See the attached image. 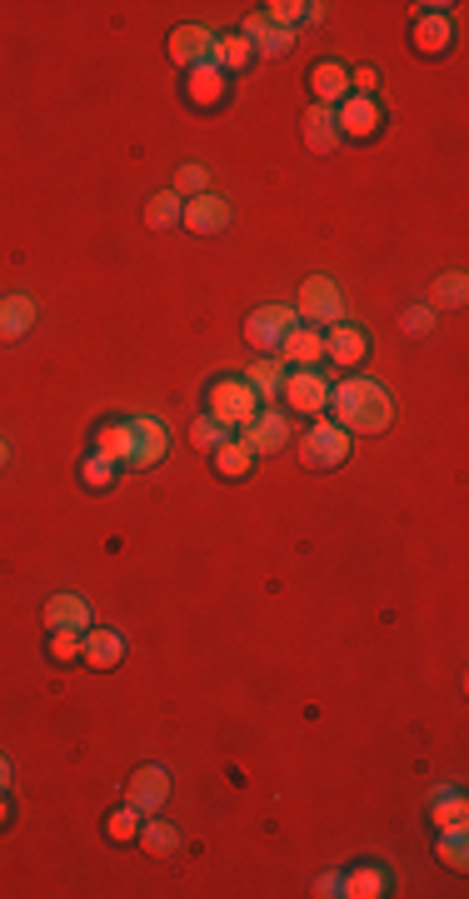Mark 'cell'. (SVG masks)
I'll use <instances>...</instances> for the list:
<instances>
[{
	"label": "cell",
	"mask_w": 469,
	"mask_h": 899,
	"mask_svg": "<svg viewBox=\"0 0 469 899\" xmlns=\"http://www.w3.org/2000/svg\"><path fill=\"white\" fill-rule=\"evenodd\" d=\"M330 420L345 435H384L394 420V401L384 395L380 380L349 375L339 385H330Z\"/></svg>",
	"instance_id": "cell-1"
},
{
	"label": "cell",
	"mask_w": 469,
	"mask_h": 899,
	"mask_svg": "<svg viewBox=\"0 0 469 899\" xmlns=\"http://www.w3.org/2000/svg\"><path fill=\"white\" fill-rule=\"evenodd\" d=\"M205 410L215 415L220 425H230V430H245V425L260 415V401H255V391L245 385V375H225V380H215V385H210Z\"/></svg>",
	"instance_id": "cell-2"
},
{
	"label": "cell",
	"mask_w": 469,
	"mask_h": 899,
	"mask_svg": "<svg viewBox=\"0 0 469 899\" xmlns=\"http://www.w3.org/2000/svg\"><path fill=\"white\" fill-rule=\"evenodd\" d=\"M295 315H300V320H305V326H315V330L339 326V320H345V300H339L335 281H325V275H310V281L300 285Z\"/></svg>",
	"instance_id": "cell-3"
},
{
	"label": "cell",
	"mask_w": 469,
	"mask_h": 899,
	"mask_svg": "<svg viewBox=\"0 0 469 899\" xmlns=\"http://www.w3.org/2000/svg\"><path fill=\"white\" fill-rule=\"evenodd\" d=\"M335 131L339 141H375L384 131V106L375 96H345L335 106Z\"/></svg>",
	"instance_id": "cell-4"
},
{
	"label": "cell",
	"mask_w": 469,
	"mask_h": 899,
	"mask_svg": "<svg viewBox=\"0 0 469 899\" xmlns=\"http://www.w3.org/2000/svg\"><path fill=\"white\" fill-rule=\"evenodd\" d=\"M300 460H305L310 470H335L349 460V435L339 430L335 420H315L305 430V440H300Z\"/></svg>",
	"instance_id": "cell-5"
},
{
	"label": "cell",
	"mask_w": 469,
	"mask_h": 899,
	"mask_svg": "<svg viewBox=\"0 0 469 899\" xmlns=\"http://www.w3.org/2000/svg\"><path fill=\"white\" fill-rule=\"evenodd\" d=\"M295 326H300L295 305H260V310H250V320H245V340L270 355V350H280V340Z\"/></svg>",
	"instance_id": "cell-6"
},
{
	"label": "cell",
	"mask_w": 469,
	"mask_h": 899,
	"mask_svg": "<svg viewBox=\"0 0 469 899\" xmlns=\"http://www.w3.org/2000/svg\"><path fill=\"white\" fill-rule=\"evenodd\" d=\"M284 405L295 415L320 420V410H330V375L325 370H290L284 375Z\"/></svg>",
	"instance_id": "cell-7"
},
{
	"label": "cell",
	"mask_w": 469,
	"mask_h": 899,
	"mask_svg": "<svg viewBox=\"0 0 469 899\" xmlns=\"http://www.w3.org/2000/svg\"><path fill=\"white\" fill-rule=\"evenodd\" d=\"M131 435H135V450H131V460H125V470H150L170 456V430H165L155 415H135Z\"/></svg>",
	"instance_id": "cell-8"
},
{
	"label": "cell",
	"mask_w": 469,
	"mask_h": 899,
	"mask_svg": "<svg viewBox=\"0 0 469 899\" xmlns=\"http://www.w3.org/2000/svg\"><path fill=\"white\" fill-rule=\"evenodd\" d=\"M165 800H170V769L165 765L135 769L131 785H125V804H135L141 814H155V810H165Z\"/></svg>",
	"instance_id": "cell-9"
},
{
	"label": "cell",
	"mask_w": 469,
	"mask_h": 899,
	"mask_svg": "<svg viewBox=\"0 0 469 899\" xmlns=\"http://www.w3.org/2000/svg\"><path fill=\"white\" fill-rule=\"evenodd\" d=\"M415 31H410V41H415V51L420 55H445L449 45H455V25H449V15H445V6H415Z\"/></svg>",
	"instance_id": "cell-10"
},
{
	"label": "cell",
	"mask_w": 469,
	"mask_h": 899,
	"mask_svg": "<svg viewBox=\"0 0 469 899\" xmlns=\"http://www.w3.org/2000/svg\"><path fill=\"white\" fill-rule=\"evenodd\" d=\"M365 355H370V336H365L360 326H349V320H339V326L325 330V360L330 365H365Z\"/></svg>",
	"instance_id": "cell-11"
},
{
	"label": "cell",
	"mask_w": 469,
	"mask_h": 899,
	"mask_svg": "<svg viewBox=\"0 0 469 899\" xmlns=\"http://www.w3.org/2000/svg\"><path fill=\"white\" fill-rule=\"evenodd\" d=\"M280 365H295V370H320V360H325V330L315 326H295L290 336L280 340Z\"/></svg>",
	"instance_id": "cell-12"
},
{
	"label": "cell",
	"mask_w": 469,
	"mask_h": 899,
	"mask_svg": "<svg viewBox=\"0 0 469 899\" xmlns=\"http://www.w3.org/2000/svg\"><path fill=\"white\" fill-rule=\"evenodd\" d=\"M241 440H245V450L250 456H270V450H284L290 445V420H284L280 410H260L250 425L241 430Z\"/></svg>",
	"instance_id": "cell-13"
},
{
	"label": "cell",
	"mask_w": 469,
	"mask_h": 899,
	"mask_svg": "<svg viewBox=\"0 0 469 899\" xmlns=\"http://www.w3.org/2000/svg\"><path fill=\"white\" fill-rule=\"evenodd\" d=\"M170 61L186 70L215 61V31H205V25H180V31L170 35Z\"/></svg>",
	"instance_id": "cell-14"
},
{
	"label": "cell",
	"mask_w": 469,
	"mask_h": 899,
	"mask_svg": "<svg viewBox=\"0 0 469 899\" xmlns=\"http://www.w3.org/2000/svg\"><path fill=\"white\" fill-rule=\"evenodd\" d=\"M180 226L186 230H196V235H220V230L230 226V206L220 196H196V200H186V210H180Z\"/></svg>",
	"instance_id": "cell-15"
},
{
	"label": "cell",
	"mask_w": 469,
	"mask_h": 899,
	"mask_svg": "<svg viewBox=\"0 0 469 899\" xmlns=\"http://www.w3.org/2000/svg\"><path fill=\"white\" fill-rule=\"evenodd\" d=\"M80 660H86L90 670H115V665L125 660L121 629H86V635H80Z\"/></svg>",
	"instance_id": "cell-16"
},
{
	"label": "cell",
	"mask_w": 469,
	"mask_h": 899,
	"mask_svg": "<svg viewBox=\"0 0 469 899\" xmlns=\"http://www.w3.org/2000/svg\"><path fill=\"white\" fill-rule=\"evenodd\" d=\"M35 330V300L31 295H5L0 300V346H15Z\"/></svg>",
	"instance_id": "cell-17"
},
{
	"label": "cell",
	"mask_w": 469,
	"mask_h": 899,
	"mask_svg": "<svg viewBox=\"0 0 469 899\" xmlns=\"http://www.w3.org/2000/svg\"><path fill=\"white\" fill-rule=\"evenodd\" d=\"M241 35L255 45V55H270V61L290 55V45H295V31H280V25H270V21H265V11H255L250 21H245Z\"/></svg>",
	"instance_id": "cell-18"
},
{
	"label": "cell",
	"mask_w": 469,
	"mask_h": 899,
	"mask_svg": "<svg viewBox=\"0 0 469 899\" xmlns=\"http://www.w3.org/2000/svg\"><path fill=\"white\" fill-rule=\"evenodd\" d=\"M186 96H190V106L215 110L220 100H225V70H220L215 61H205V66L186 70Z\"/></svg>",
	"instance_id": "cell-19"
},
{
	"label": "cell",
	"mask_w": 469,
	"mask_h": 899,
	"mask_svg": "<svg viewBox=\"0 0 469 899\" xmlns=\"http://www.w3.org/2000/svg\"><path fill=\"white\" fill-rule=\"evenodd\" d=\"M90 450L105 460H115V465L125 470V460H131L135 450V435H131V420H100L96 425V440H90Z\"/></svg>",
	"instance_id": "cell-20"
},
{
	"label": "cell",
	"mask_w": 469,
	"mask_h": 899,
	"mask_svg": "<svg viewBox=\"0 0 469 899\" xmlns=\"http://www.w3.org/2000/svg\"><path fill=\"white\" fill-rule=\"evenodd\" d=\"M310 90H315V106L335 110L339 100L349 96V70L339 66V61H320V66L310 70Z\"/></svg>",
	"instance_id": "cell-21"
},
{
	"label": "cell",
	"mask_w": 469,
	"mask_h": 899,
	"mask_svg": "<svg viewBox=\"0 0 469 899\" xmlns=\"http://www.w3.org/2000/svg\"><path fill=\"white\" fill-rule=\"evenodd\" d=\"M429 820H435V834L439 830H465V820H469L465 790H459V785H439V790L429 794Z\"/></svg>",
	"instance_id": "cell-22"
},
{
	"label": "cell",
	"mask_w": 469,
	"mask_h": 899,
	"mask_svg": "<svg viewBox=\"0 0 469 899\" xmlns=\"http://www.w3.org/2000/svg\"><path fill=\"white\" fill-rule=\"evenodd\" d=\"M300 131H305V145L315 155H330L339 145V131H335V110L330 106H310L305 120H300Z\"/></svg>",
	"instance_id": "cell-23"
},
{
	"label": "cell",
	"mask_w": 469,
	"mask_h": 899,
	"mask_svg": "<svg viewBox=\"0 0 469 899\" xmlns=\"http://www.w3.org/2000/svg\"><path fill=\"white\" fill-rule=\"evenodd\" d=\"M45 625L51 629H76V635H86L90 629V605L80 595H55L51 605H45Z\"/></svg>",
	"instance_id": "cell-24"
},
{
	"label": "cell",
	"mask_w": 469,
	"mask_h": 899,
	"mask_svg": "<svg viewBox=\"0 0 469 899\" xmlns=\"http://www.w3.org/2000/svg\"><path fill=\"white\" fill-rule=\"evenodd\" d=\"M245 385L255 391L260 410H265V405H275V401H280V391H284V370H280V360H255V365L245 370Z\"/></svg>",
	"instance_id": "cell-25"
},
{
	"label": "cell",
	"mask_w": 469,
	"mask_h": 899,
	"mask_svg": "<svg viewBox=\"0 0 469 899\" xmlns=\"http://www.w3.org/2000/svg\"><path fill=\"white\" fill-rule=\"evenodd\" d=\"M210 460H215V475L220 480H245L255 470V456L245 450V440H225L220 450H210Z\"/></svg>",
	"instance_id": "cell-26"
},
{
	"label": "cell",
	"mask_w": 469,
	"mask_h": 899,
	"mask_svg": "<svg viewBox=\"0 0 469 899\" xmlns=\"http://www.w3.org/2000/svg\"><path fill=\"white\" fill-rule=\"evenodd\" d=\"M390 889V875L380 865H360V869H345V895L349 899H380Z\"/></svg>",
	"instance_id": "cell-27"
},
{
	"label": "cell",
	"mask_w": 469,
	"mask_h": 899,
	"mask_svg": "<svg viewBox=\"0 0 469 899\" xmlns=\"http://www.w3.org/2000/svg\"><path fill=\"white\" fill-rule=\"evenodd\" d=\"M250 61H255V45L245 41L241 31L215 35V66H220V70H245Z\"/></svg>",
	"instance_id": "cell-28"
},
{
	"label": "cell",
	"mask_w": 469,
	"mask_h": 899,
	"mask_svg": "<svg viewBox=\"0 0 469 899\" xmlns=\"http://www.w3.org/2000/svg\"><path fill=\"white\" fill-rule=\"evenodd\" d=\"M465 295H469V281L459 271H449V275H439V281H435L429 310H459V305H465Z\"/></svg>",
	"instance_id": "cell-29"
},
{
	"label": "cell",
	"mask_w": 469,
	"mask_h": 899,
	"mask_svg": "<svg viewBox=\"0 0 469 899\" xmlns=\"http://www.w3.org/2000/svg\"><path fill=\"white\" fill-rule=\"evenodd\" d=\"M180 210H186V200L175 196V190H160V196H150V206H145V226H150V230H170L175 220H180Z\"/></svg>",
	"instance_id": "cell-30"
},
{
	"label": "cell",
	"mask_w": 469,
	"mask_h": 899,
	"mask_svg": "<svg viewBox=\"0 0 469 899\" xmlns=\"http://www.w3.org/2000/svg\"><path fill=\"white\" fill-rule=\"evenodd\" d=\"M150 855H175L180 849V830L175 824H165V820H150V824H141V834H135Z\"/></svg>",
	"instance_id": "cell-31"
},
{
	"label": "cell",
	"mask_w": 469,
	"mask_h": 899,
	"mask_svg": "<svg viewBox=\"0 0 469 899\" xmlns=\"http://www.w3.org/2000/svg\"><path fill=\"white\" fill-rule=\"evenodd\" d=\"M310 11L315 6H305V0H275V6H265V21L280 25V31H295L300 21H310Z\"/></svg>",
	"instance_id": "cell-32"
},
{
	"label": "cell",
	"mask_w": 469,
	"mask_h": 899,
	"mask_svg": "<svg viewBox=\"0 0 469 899\" xmlns=\"http://www.w3.org/2000/svg\"><path fill=\"white\" fill-rule=\"evenodd\" d=\"M225 440H230V425H220L210 410L200 415L196 425H190V445H196V450H220Z\"/></svg>",
	"instance_id": "cell-33"
},
{
	"label": "cell",
	"mask_w": 469,
	"mask_h": 899,
	"mask_svg": "<svg viewBox=\"0 0 469 899\" xmlns=\"http://www.w3.org/2000/svg\"><path fill=\"white\" fill-rule=\"evenodd\" d=\"M115 475H121V465H115V460H105V456H96V450H90V456L80 460V480H86L90 490L115 485Z\"/></svg>",
	"instance_id": "cell-34"
},
{
	"label": "cell",
	"mask_w": 469,
	"mask_h": 899,
	"mask_svg": "<svg viewBox=\"0 0 469 899\" xmlns=\"http://www.w3.org/2000/svg\"><path fill=\"white\" fill-rule=\"evenodd\" d=\"M435 855L445 859L449 869H465V865H469V845H465V830H439V840H435Z\"/></svg>",
	"instance_id": "cell-35"
},
{
	"label": "cell",
	"mask_w": 469,
	"mask_h": 899,
	"mask_svg": "<svg viewBox=\"0 0 469 899\" xmlns=\"http://www.w3.org/2000/svg\"><path fill=\"white\" fill-rule=\"evenodd\" d=\"M105 834H110V840H115V845H125V840H135V834H141V810H135V804H125V810H110Z\"/></svg>",
	"instance_id": "cell-36"
},
{
	"label": "cell",
	"mask_w": 469,
	"mask_h": 899,
	"mask_svg": "<svg viewBox=\"0 0 469 899\" xmlns=\"http://www.w3.org/2000/svg\"><path fill=\"white\" fill-rule=\"evenodd\" d=\"M210 190V171L205 165H180V175H175V196L180 200H196Z\"/></svg>",
	"instance_id": "cell-37"
},
{
	"label": "cell",
	"mask_w": 469,
	"mask_h": 899,
	"mask_svg": "<svg viewBox=\"0 0 469 899\" xmlns=\"http://www.w3.org/2000/svg\"><path fill=\"white\" fill-rule=\"evenodd\" d=\"M51 660L55 665H76L80 660V635L76 629H51Z\"/></svg>",
	"instance_id": "cell-38"
},
{
	"label": "cell",
	"mask_w": 469,
	"mask_h": 899,
	"mask_svg": "<svg viewBox=\"0 0 469 899\" xmlns=\"http://www.w3.org/2000/svg\"><path fill=\"white\" fill-rule=\"evenodd\" d=\"M429 326H435V310H429V305L404 310V330H410V336H429Z\"/></svg>",
	"instance_id": "cell-39"
},
{
	"label": "cell",
	"mask_w": 469,
	"mask_h": 899,
	"mask_svg": "<svg viewBox=\"0 0 469 899\" xmlns=\"http://www.w3.org/2000/svg\"><path fill=\"white\" fill-rule=\"evenodd\" d=\"M375 86H380V70L375 66H360L349 76V90H355V96H375Z\"/></svg>",
	"instance_id": "cell-40"
},
{
	"label": "cell",
	"mask_w": 469,
	"mask_h": 899,
	"mask_svg": "<svg viewBox=\"0 0 469 899\" xmlns=\"http://www.w3.org/2000/svg\"><path fill=\"white\" fill-rule=\"evenodd\" d=\"M320 895H325V899H339V895H345V869H330V875L320 879Z\"/></svg>",
	"instance_id": "cell-41"
},
{
	"label": "cell",
	"mask_w": 469,
	"mask_h": 899,
	"mask_svg": "<svg viewBox=\"0 0 469 899\" xmlns=\"http://www.w3.org/2000/svg\"><path fill=\"white\" fill-rule=\"evenodd\" d=\"M11 814H15V804H11V794H5V790H0V830H5V824H11Z\"/></svg>",
	"instance_id": "cell-42"
},
{
	"label": "cell",
	"mask_w": 469,
	"mask_h": 899,
	"mask_svg": "<svg viewBox=\"0 0 469 899\" xmlns=\"http://www.w3.org/2000/svg\"><path fill=\"white\" fill-rule=\"evenodd\" d=\"M0 790H11V759L0 755Z\"/></svg>",
	"instance_id": "cell-43"
},
{
	"label": "cell",
	"mask_w": 469,
	"mask_h": 899,
	"mask_svg": "<svg viewBox=\"0 0 469 899\" xmlns=\"http://www.w3.org/2000/svg\"><path fill=\"white\" fill-rule=\"evenodd\" d=\"M5 465H11V445L0 440V470H5Z\"/></svg>",
	"instance_id": "cell-44"
}]
</instances>
